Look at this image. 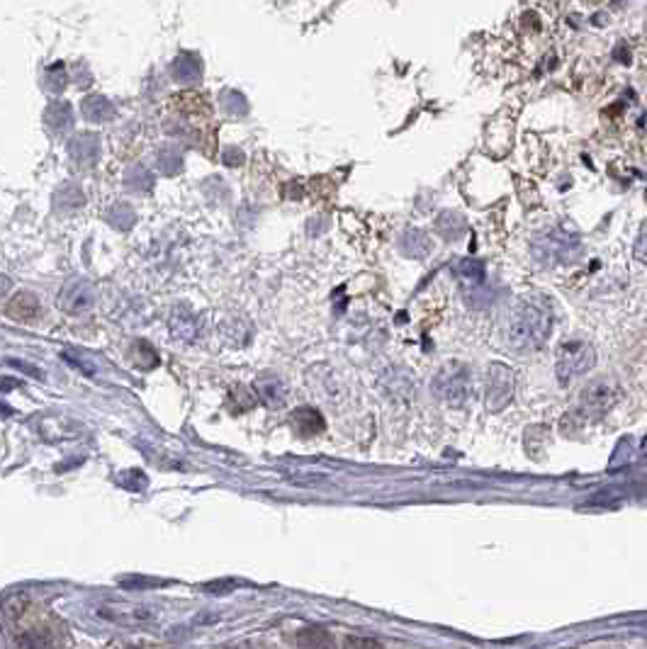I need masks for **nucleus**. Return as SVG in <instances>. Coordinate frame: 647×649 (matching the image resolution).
<instances>
[{
    "label": "nucleus",
    "instance_id": "17",
    "mask_svg": "<svg viewBox=\"0 0 647 649\" xmlns=\"http://www.w3.org/2000/svg\"><path fill=\"white\" fill-rule=\"evenodd\" d=\"M8 317L15 321H32L39 314V300L32 292H18L8 301Z\"/></svg>",
    "mask_w": 647,
    "mask_h": 649
},
{
    "label": "nucleus",
    "instance_id": "9",
    "mask_svg": "<svg viewBox=\"0 0 647 649\" xmlns=\"http://www.w3.org/2000/svg\"><path fill=\"white\" fill-rule=\"evenodd\" d=\"M453 273L460 280V287H463V294L465 300L472 304L475 297H482L487 294L485 290V263L482 261H475V258H460L456 265H453Z\"/></svg>",
    "mask_w": 647,
    "mask_h": 649
},
{
    "label": "nucleus",
    "instance_id": "13",
    "mask_svg": "<svg viewBox=\"0 0 647 649\" xmlns=\"http://www.w3.org/2000/svg\"><path fill=\"white\" fill-rule=\"evenodd\" d=\"M431 236L426 231H421V229H409V231H404V234L397 238V248L401 251V255H407V258H426L431 254Z\"/></svg>",
    "mask_w": 647,
    "mask_h": 649
},
{
    "label": "nucleus",
    "instance_id": "20",
    "mask_svg": "<svg viewBox=\"0 0 647 649\" xmlns=\"http://www.w3.org/2000/svg\"><path fill=\"white\" fill-rule=\"evenodd\" d=\"M465 231V219L457 212H443L436 219V234L446 241H456Z\"/></svg>",
    "mask_w": 647,
    "mask_h": 649
},
{
    "label": "nucleus",
    "instance_id": "10",
    "mask_svg": "<svg viewBox=\"0 0 647 649\" xmlns=\"http://www.w3.org/2000/svg\"><path fill=\"white\" fill-rule=\"evenodd\" d=\"M18 645L19 649H57V635L44 622H29L27 628L18 630Z\"/></svg>",
    "mask_w": 647,
    "mask_h": 649
},
{
    "label": "nucleus",
    "instance_id": "21",
    "mask_svg": "<svg viewBox=\"0 0 647 649\" xmlns=\"http://www.w3.org/2000/svg\"><path fill=\"white\" fill-rule=\"evenodd\" d=\"M47 124H54L57 132H66L68 127L74 124V113L66 103H54L47 110Z\"/></svg>",
    "mask_w": 647,
    "mask_h": 649
},
{
    "label": "nucleus",
    "instance_id": "25",
    "mask_svg": "<svg viewBox=\"0 0 647 649\" xmlns=\"http://www.w3.org/2000/svg\"><path fill=\"white\" fill-rule=\"evenodd\" d=\"M638 261L645 263V234H640L638 238Z\"/></svg>",
    "mask_w": 647,
    "mask_h": 649
},
{
    "label": "nucleus",
    "instance_id": "22",
    "mask_svg": "<svg viewBox=\"0 0 647 649\" xmlns=\"http://www.w3.org/2000/svg\"><path fill=\"white\" fill-rule=\"evenodd\" d=\"M219 105H222V110H224L229 117H241V114L248 110L244 95L237 93V90H227L224 95H219Z\"/></svg>",
    "mask_w": 647,
    "mask_h": 649
},
{
    "label": "nucleus",
    "instance_id": "8",
    "mask_svg": "<svg viewBox=\"0 0 647 649\" xmlns=\"http://www.w3.org/2000/svg\"><path fill=\"white\" fill-rule=\"evenodd\" d=\"M97 292L93 285L83 280V278H74L64 285L61 290V297H58V304L61 309L68 311V314H86L96 307Z\"/></svg>",
    "mask_w": 647,
    "mask_h": 649
},
{
    "label": "nucleus",
    "instance_id": "12",
    "mask_svg": "<svg viewBox=\"0 0 647 649\" xmlns=\"http://www.w3.org/2000/svg\"><path fill=\"white\" fill-rule=\"evenodd\" d=\"M68 153L74 156L78 166H96L100 156V139L96 134H78L68 144Z\"/></svg>",
    "mask_w": 647,
    "mask_h": 649
},
{
    "label": "nucleus",
    "instance_id": "2",
    "mask_svg": "<svg viewBox=\"0 0 647 649\" xmlns=\"http://www.w3.org/2000/svg\"><path fill=\"white\" fill-rule=\"evenodd\" d=\"M531 251H534L535 261L542 265L572 263L581 254V241L574 231L555 226V229H548L535 236Z\"/></svg>",
    "mask_w": 647,
    "mask_h": 649
},
{
    "label": "nucleus",
    "instance_id": "7",
    "mask_svg": "<svg viewBox=\"0 0 647 649\" xmlns=\"http://www.w3.org/2000/svg\"><path fill=\"white\" fill-rule=\"evenodd\" d=\"M616 399H619V387L609 382V379H596L594 385H589L581 392L580 411L587 418L606 414L611 406L616 404Z\"/></svg>",
    "mask_w": 647,
    "mask_h": 649
},
{
    "label": "nucleus",
    "instance_id": "18",
    "mask_svg": "<svg viewBox=\"0 0 647 649\" xmlns=\"http://www.w3.org/2000/svg\"><path fill=\"white\" fill-rule=\"evenodd\" d=\"M81 110H83V117L90 122H107L114 117V105L103 95H88L81 105Z\"/></svg>",
    "mask_w": 647,
    "mask_h": 649
},
{
    "label": "nucleus",
    "instance_id": "11",
    "mask_svg": "<svg viewBox=\"0 0 647 649\" xmlns=\"http://www.w3.org/2000/svg\"><path fill=\"white\" fill-rule=\"evenodd\" d=\"M200 319L192 314L191 309H178L171 314V333L175 340H183V343H192V340L200 339Z\"/></svg>",
    "mask_w": 647,
    "mask_h": 649
},
{
    "label": "nucleus",
    "instance_id": "19",
    "mask_svg": "<svg viewBox=\"0 0 647 649\" xmlns=\"http://www.w3.org/2000/svg\"><path fill=\"white\" fill-rule=\"evenodd\" d=\"M297 649H336V640L326 628H305L297 635Z\"/></svg>",
    "mask_w": 647,
    "mask_h": 649
},
{
    "label": "nucleus",
    "instance_id": "24",
    "mask_svg": "<svg viewBox=\"0 0 647 649\" xmlns=\"http://www.w3.org/2000/svg\"><path fill=\"white\" fill-rule=\"evenodd\" d=\"M343 649H385V645L372 640V637H355V635H351L343 642Z\"/></svg>",
    "mask_w": 647,
    "mask_h": 649
},
{
    "label": "nucleus",
    "instance_id": "16",
    "mask_svg": "<svg viewBox=\"0 0 647 649\" xmlns=\"http://www.w3.org/2000/svg\"><path fill=\"white\" fill-rule=\"evenodd\" d=\"M171 74L175 83H195V81H200L202 75V61L195 54H181L173 61Z\"/></svg>",
    "mask_w": 647,
    "mask_h": 649
},
{
    "label": "nucleus",
    "instance_id": "5",
    "mask_svg": "<svg viewBox=\"0 0 647 649\" xmlns=\"http://www.w3.org/2000/svg\"><path fill=\"white\" fill-rule=\"evenodd\" d=\"M516 395V375L511 367L495 363L487 372V392H485V404L487 411L499 414L504 411L506 406L511 404V399Z\"/></svg>",
    "mask_w": 647,
    "mask_h": 649
},
{
    "label": "nucleus",
    "instance_id": "6",
    "mask_svg": "<svg viewBox=\"0 0 647 649\" xmlns=\"http://www.w3.org/2000/svg\"><path fill=\"white\" fill-rule=\"evenodd\" d=\"M96 613L100 618H105L114 625H124V628H144V625H152L159 618L156 608L129 606V603H105V606H97Z\"/></svg>",
    "mask_w": 647,
    "mask_h": 649
},
{
    "label": "nucleus",
    "instance_id": "26",
    "mask_svg": "<svg viewBox=\"0 0 647 649\" xmlns=\"http://www.w3.org/2000/svg\"><path fill=\"white\" fill-rule=\"evenodd\" d=\"M122 649H139V647H122Z\"/></svg>",
    "mask_w": 647,
    "mask_h": 649
},
{
    "label": "nucleus",
    "instance_id": "3",
    "mask_svg": "<svg viewBox=\"0 0 647 649\" xmlns=\"http://www.w3.org/2000/svg\"><path fill=\"white\" fill-rule=\"evenodd\" d=\"M433 395L450 406H463L472 395V372L463 363H448L433 377Z\"/></svg>",
    "mask_w": 647,
    "mask_h": 649
},
{
    "label": "nucleus",
    "instance_id": "4",
    "mask_svg": "<svg viewBox=\"0 0 647 649\" xmlns=\"http://www.w3.org/2000/svg\"><path fill=\"white\" fill-rule=\"evenodd\" d=\"M594 363H596V353L589 343H584V340L562 343L557 350V360H555V372H557L560 385H570L572 379L587 375Z\"/></svg>",
    "mask_w": 647,
    "mask_h": 649
},
{
    "label": "nucleus",
    "instance_id": "15",
    "mask_svg": "<svg viewBox=\"0 0 647 649\" xmlns=\"http://www.w3.org/2000/svg\"><path fill=\"white\" fill-rule=\"evenodd\" d=\"M290 424H292L297 435H302V438H315V435H319V433L324 431L322 414H319L316 409H309V406L292 411Z\"/></svg>",
    "mask_w": 647,
    "mask_h": 649
},
{
    "label": "nucleus",
    "instance_id": "23",
    "mask_svg": "<svg viewBox=\"0 0 647 649\" xmlns=\"http://www.w3.org/2000/svg\"><path fill=\"white\" fill-rule=\"evenodd\" d=\"M159 168H161L166 176H175V173L183 168V159L173 149H163L161 153H159Z\"/></svg>",
    "mask_w": 647,
    "mask_h": 649
},
{
    "label": "nucleus",
    "instance_id": "1",
    "mask_svg": "<svg viewBox=\"0 0 647 649\" xmlns=\"http://www.w3.org/2000/svg\"><path fill=\"white\" fill-rule=\"evenodd\" d=\"M555 317L545 301L524 300L509 319L506 339L509 346L518 353H535L550 339Z\"/></svg>",
    "mask_w": 647,
    "mask_h": 649
},
{
    "label": "nucleus",
    "instance_id": "14",
    "mask_svg": "<svg viewBox=\"0 0 647 649\" xmlns=\"http://www.w3.org/2000/svg\"><path fill=\"white\" fill-rule=\"evenodd\" d=\"M256 392L268 406H283L287 399V385L277 375H261L256 379Z\"/></svg>",
    "mask_w": 647,
    "mask_h": 649
}]
</instances>
